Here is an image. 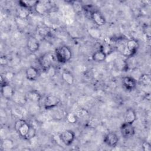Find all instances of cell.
Returning a JSON list of instances; mask_svg holds the SVG:
<instances>
[{
    "instance_id": "cell-15",
    "label": "cell",
    "mask_w": 151,
    "mask_h": 151,
    "mask_svg": "<svg viewBox=\"0 0 151 151\" xmlns=\"http://www.w3.org/2000/svg\"><path fill=\"white\" fill-rule=\"evenodd\" d=\"M25 99L34 103H38L41 99V95L37 90H31L27 92Z\"/></svg>"
},
{
    "instance_id": "cell-23",
    "label": "cell",
    "mask_w": 151,
    "mask_h": 151,
    "mask_svg": "<svg viewBox=\"0 0 151 151\" xmlns=\"http://www.w3.org/2000/svg\"><path fill=\"white\" fill-rule=\"evenodd\" d=\"M36 133H37L36 129L34 127H32V126H30L29 130H28L27 134H26V136L24 137V139L25 140H30L35 136Z\"/></svg>"
},
{
    "instance_id": "cell-24",
    "label": "cell",
    "mask_w": 151,
    "mask_h": 151,
    "mask_svg": "<svg viewBox=\"0 0 151 151\" xmlns=\"http://www.w3.org/2000/svg\"><path fill=\"white\" fill-rule=\"evenodd\" d=\"M37 34L41 37H45L48 34L47 30L44 27H38L37 29Z\"/></svg>"
},
{
    "instance_id": "cell-25",
    "label": "cell",
    "mask_w": 151,
    "mask_h": 151,
    "mask_svg": "<svg viewBox=\"0 0 151 151\" xmlns=\"http://www.w3.org/2000/svg\"><path fill=\"white\" fill-rule=\"evenodd\" d=\"M67 119L70 123H76L77 120V117L76 114L70 113L67 115Z\"/></svg>"
},
{
    "instance_id": "cell-2",
    "label": "cell",
    "mask_w": 151,
    "mask_h": 151,
    "mask_svg": "<svg viewBox=\"0 0 151 151\" xmlns=\"http://www.w3.org/2000/svg\"><path fill=\"white\" fill-rule=\"evenodd\" d=\"M39 64L44 71H48L57 61L54 53L48 52L44 54L39 58Z\"/></svg>"
},
{
    "instance_id": "cell-10",
    "label": "cell",
    "mask_w": 151,
    "mask_h": 151,
    "mask_svg": "<svg viewBox=\"0 0 151 151\" xmlns=\"http://www.w3.org/2000/svg\"><path fill=\"white\" fill-rule=\"evenodd\" d=\"M27 47L31 52H36L40 48V42L34 36H29L27 40Z\"/></svg>"
},
{
    "instance_id": "cell-4",
    "label": "cell",
    "mask_w": 151,
    "mask_h": 151,
    "mask_svg": "<svg viewBox=\"0 0 151 151\" xmlns=\"http://www.w3.org/2000/svg\"><path fill=\"white\" fill-rule=\"evenodd\" d=\"M30 125L24 119L17 120L14 124V129L15 131L23 138L27 134Z\"/></svg>"
},
{
    "instance_id": "cell-20",
    "label": "cell",
    "mask_w": 151,
    "mask_h": 151,
    "mask_svg": "<svg viewBox=\"0 0 151 151\" xmlns=\"http://www.w3.org/2000/svg\"><path fill=\"white\" fill-rule=\"evenodd\" d=\"M38 1H19L18 2L19 6L26 8L28 9L35 8Z\"/></svg>"
},
{
    "instance_id": "cell-21",
    "label": "cell",
    "mask_w": 151,
    "mask_h": 151,
    "mask_svg": "<svg viewBox=\"0 0 151 151\" xmlns=\"http://www.w3.org/2000/svg\"><path fill=\"white\" fill-rule=\"evenodd\" d=\"M14 147V142L10 139H4L1 143V147L2 150H11Z\"/></svg>"
},
{
    "instance_id": "cell-22",
    "label": "cell",
    "mask_w": 151,
    "mask_h": 151,
    "mask_svg": "<svg viewBox=\"0 0 151 151\" xmlns=\"http://www.w3.org/2000/svg\"><path fill=\"white\" fill-rule=\"evenodd\" d=\"M29 11H30L29 9L20 6V8L18 10V12H17L18 17L21 19H27L29 15Z\"/></svg>"
},
{
    "instance_id": "cell-6",
    "label": "cell",
    "mask_w": 151,
    "mask_h": 151,
    "mask_svg": "<svg viewBox=\"0 0 151 151\" xmlns=\"http://www.w3.org/2000/svg\"><path fill=\"white\" fill-rule=\"evenodd\" d=\"M120 133L124 139H129L135 133V129L133 124L123 123L120 126Z\"/></svg>"
},
{
    "instance_id": "cell-5",
    "label": "cell",
    "mask_w": 151,
    "mask_h": 151,
    "mask_svg": "<svg viewBox=\"0 0 151 151\" xmlns=\"http://www.w3.org/2000/svg\"><path fill=\"white\" fill-rule=\"evenodd\" d=\"M59 137L65 145L70 146L74 142L76 138V134L71 130H65L60 133Z\"/></svg>"
},
{
    "instance_id": "cell-3",
    "label": "cell",
    "mask_w": 151,
    "mask_h": 151,
    "mask_svg": "<svg viewBox=\"0 0 151 151\" xmlns=\"http://www.w3.org/2000/svg\"><path fill=\"white\" fill-rule=\"evenodd\" d=\"M139 47V44L137 40L134 38L129 40L127 41L123 51V55L127 58L132 57L137 52Z\"/></svg>"
},
{
    "instance_id": "cell-17",
    "label": "cell",
    "mask_w": 151,
    "mask_h": 151,
    "mask_svg": "<svg viewBox=\"0 0 151 151\" xmlns=\"http://www.w3.org/2000/svg\"><path fill=\"white\" fill-rule=\"evenodd\" d=\"M107 58V54L101 50H99L93 53L92 55V59L93 61L97 63H101L106 60Z\"/></svg>"
},
{
    "instance_id": "cell-16",
    "label": "cell",
    "mask_w": 151,
    "mask_h": 151,
    "mask_svg": "<svg viewBox=\"0 0 151 151\" xmlns=\"http://www.w3.org/2000/svg\"><path fill=\"white\" fill-rule=\"evenodd\" d=\"M136 120V113L132 108H128L124 112V122L133 124Z\"/></svg>"
},
{
    "instance_id": "cell-1",
    "label": "cell",
    "mask_w": 151,
    "mask_h": 151,
    "mask_svg": "<svg viewBox=\"0 0 151 151\" xmlns=\"http://www.w3.org/2000/svg\"><path fill=\"white\" fill-rule=\"evenodd\" d=\"M57 61L61 64H65L68 62L72 57V52L71 49L66 45L58 47L54 52Z\"/></svg>"
},
{
    "instance_id": "cell-27",
    "label": "cell",
    "mask_w": 151,
    "mask_h": 151,
    "mask_svg": "<svg viewBox=\"0 0 151 151\" xmlns=\"http://www.w3.org/2000/svg\"><path fill=\"white\" fill-rule=\"evenodd\" d=\"M142 147L144 151H151V145L149 142L144 141L142 144Z\"/></svg>"
},
{
    "instance_id": "cell-8",
    "label": "cell",
    "mask_w": 151,
    "mask_h": 151,
    "mask_svg": "<svg viewBox=\"0 0 151 151\" xmlns=\"http://www.w3.org/2000/svg\"><path fill=\"white\" fill-rule=\"evenodd\" d=\"M1 92L2 96L6 100L11 99L15 94L14 88L8 83L1 85Z\"/></svg>"
},
{
    "instance_id": "cell-28",
    "label": "cell",
    "mask_w": 151,
    "mask_h": 151,
    "mask_svg": "<svg viewBox=\"0 0 151 151\" xmlns=\"http://www.w3.org/2000/svg\"><path fill=\"white\" fill-rule=\"evenodd\" d=\"M8 63V60H7V58L5 56V55H2L1 57H0V64L1 65H5L7 64Z\"/></svg>"
},
{
    "instance_id": "cell-19",
    "label": "cell",
    "mask_w": 151,
    "mask_h": 151,
    "mask_svg": "<svg viewBox=\"0 0 151 151\" xmlns=\"http://www.w3.org/2000/svg\"><path fill=\"white\" fill-rule=\"evenodd\" d=\"M139 84L143 86H147L150 84V76L149 74H142L138 80Z\"/></svg>"
},
{
    "instance_id": "cell-14",
    "label": "cell",
    "mask_w": 151,
    "mask_h": 151,
    "mask_svg": "<svg viewBox=\"0 0 151 151\" xmlns=\"http://www.w3.org/2000/svg\"><path fill=\"white\" fill-rule=\"evenodd\" d=\"M25 76L30 81H35L39 76L38 70L33 66L28 67L25 70Z\"/></svg>"
},
{
    "instance_id": "cell-11",
    "label": "cell",
    "mask_w": 151,
    "mask_h": 151,
    "mask_svg": "<svg viewBox=\"0 0 151 151\" xmlns=\"http://www.w3.org/2000/svg\"><path fill=\"white\" fill-rule=\"evenodd\" d=\"M50 4L48 1H38L34 9L37 13L41 15L45 14L51 8Z\"/></svg>"
},
{
    "instance_id": "cell-9",
    "label": "cell",
    "mask_w": 151,
    "mask_h": 151,
    "mask_svg": "<svg viewBox=\"0 0 151 151\" xmlns=\"http://www.w3.org/2000/svg\"><path fill=\"white\" fill-rule=\"evenodd\" d=\"M103 141L108 146L113 147L117 146L119 142V137L116 133L111 132L105 135Z\"/></svg>"
},
{
    "instance_id": "cell-13",
    "label": "cell",
    "mask_w": 151,
    "mask_h": 151,
    "mask_svg": "<svg viewBox=\"0 0 151 151\" xmlns=\"http://www.w3.org/2000/svg\"><path fill=\"white\" fill-rule=\"evenodd\" d=\"M90 18L98 26H103L106 23V19L104 15L97 9H95L92 12Z\"/></svg>"
},
{
    "instance_id": "cell-26",
    "label": "cell",
    "mask_w": 151,
    "mask_h": 151,
    "mask_svg": "<svg viewBox=\"0 0 151 151\" xmlns=\"http://www.w3.org/2000/svg\"><path fill=\"white\" fill-rule=\"evenodd\" d=\"M71 5H73V6L74 7V8L76 11H80L83 10V5L81 4V3L80 2L74 1H71Z\"/></svg>"
},
{
    "instance_id": "cell-7",
    "label": "cell",
    "mask_w": 151,
    "mask_h": 151,
    "mask_svg": "<svg viewBox=\"0 0 151 151\" xmlns=\"http://www.w3.org/2000/svg\"><path fill=\"white\" fill-rule=\"evenodd\" d=\"M60 103V100L58 97L49 94L46 96L44 100L43 107L45 110H50L57 106Z\"/></svg>"
},
{
    "instance_id": "cell-12",
    "label": "cell",
    "mask_w": 151,
    "mask_h": 151,
    "mask_svg": "<svg viewBox=\"0 0 151 151\" xmlns=\"http://www.w3.org/2000/svg\"><path fill=\"white\" fill-rule=\"evenodd\" d=\"M123 87L128 91L133 90L137 85L136 80L132 76H124L122 78Z\"/></svg>"
},
{
    "instance_id": "cell-18",
    "label": "cell",
    "mask_w": 151,
    "mask_h": 151,
    "mask_svg": "<svg viewBox=\"0 0 151 151\" xmlns=\"http://www.w3.org/2000/svg\"><path fill=\"white\" fill-rule=\"evenodd\" d=\"M61 78L68 85H72L74 83V78L73 74L67 70H64L62 72Z\"/></svg>"
}]
</instances>
